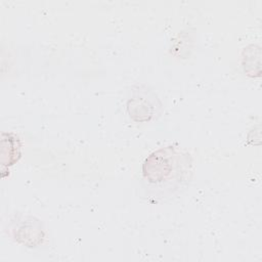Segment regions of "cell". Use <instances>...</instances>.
<instances>
[{
	"instance_id": "cell-1",
	"label": "cell",
	"mask_w": 262,
	"mask_h": 262,
	"mask_svg": "<svg viewBox=\"0 0 262 262\" xmlns=\"http://www.w3.org/2000/svg\"><path fill=\"white\" fill-rule=\"evenodd\" d=\"M187 157L172 146L162 148L150 155L143 166V175L150 184H174L178 176L187 172Z\"/></svg>"
}]
</instances>
